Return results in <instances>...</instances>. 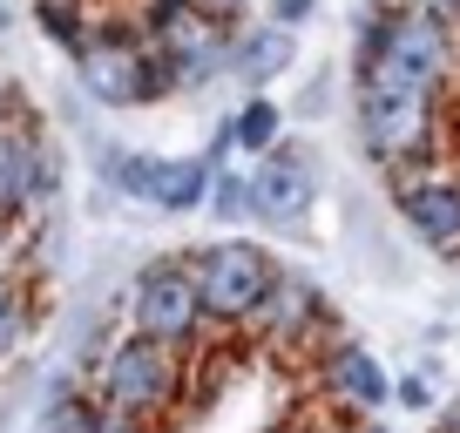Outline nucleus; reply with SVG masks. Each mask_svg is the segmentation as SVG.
<instances>
[{"mask_svg":"<svg viewBox=\"0 0 460 433\" xmlns=\"http://www.w3.org/2000/svg\"><path fill=\"white\" fill-rule=\"evenodd\" d=\"M433 433H454V427H433Z\"/></svg>","mask_w":460,"mask_h":433,"instance_id":"obj_27","label":"nucleus"},{"mask_svg":"<svg viewBox=\"0 0 460 433\" xmlns=\"http://www.w3.org/2000/svg\"><path fill=\"white\" fill-rule=\"evenodd\" d=\"M427 7H440V14L454 21V28H460V0H427Z\"/></svg>","mask_w":460,"mask_h":433,"instance_id":"obj_24","label":"nucleus"},{"mask_svg":"<svg viewBox=\"0 0 460 433\" xmlns=\"http://www.w3.org/2000/svg\"><path fill=\"white\" fill-rule=\"evenodd\" d=\"M0 109H7V102H0Z\"/></svg>","mask_w":460,"mask_h":433,"instance_id":"obj_28","label":"nucleus"},{"mask_svg":"<svg viewBox=\"0 0 460 433\" xmlns=\"http://www.w3.org/2000/svg\"><path fill=\"white\" fill-rule=\"evenodd\" d=\"M41 190H48V143L34 136L28 116H7V109H0V210L7 216L34 210Z\"/></svg>","mask_w":460,"mask_h":433,"instance_id":"obj_11","label":"nucleus"},{"mask_svg":"<svg viewBox=\"0 0 460 433\" xmlns=\"http://www.w3.org/2000/svg\"><path fill=\"white\" fill-rule=\"evenodd\" d=\"M264 21H278V28H298V21H312V0H271V14Z\"/></svg>","mask_w":460,"mask_h":433,"instance_id":"obj_21","label":"nucleus"},{"mask_svg":"<svg viewBox=\"0 0 460 433\" xmlns=\"http://www.w3.org/2000/svg\"><path fill=\"white\" fill-rule=\"evenodd\" d=\"M102 176H109L122 197L149 203V210H170V216H190L203 197H210V156H149V149H115Z\"/></svg>","mask_w":460,"mask_h":433,"instance_id":"obj_8","label":"nucleus"},{"mask_svg":"<svg viewBox=\"0 0 460 433\" xmlns=\"http://www.w3.org/2000/svg\"><path fill=\"white\" fill-rule=\"evenodd\" d=\"M14 291H21V278H14V271H7V258H0V305L14 298Z\"/></svg>","mask_w":460,"mask_h":433,"instance_id":"obj_23","label":"nucleus"},{"mask_svg":"<svg viewBox=\"0 0 460 433\" xmlns=\"http://www.w3.org/2000/svg\"><path fill=\"white\" fill-rule=\"evenodd\" d=\"M129 325L143 339H163V346L190 352L203 339V298H197V278H190V258H156L136 271V298H129Z\"/></svg>","mask_w":460,"mask_h":433,"instance_id":"obj_7","label":"nucleus"},{"mask_svg":"<svg viewBox=\"0 0 460 433\" xmlns=\"http://www.w3.org/2000/svg\"><path fill=\"white\" fill-rule=\"evenodd\" d=\"M149 48H156L163 75H170V95L176 88H203L217 75H230V21L197 7V0H176V7H149Z\"/></svg>","mask_w":460,"mask_h":433,"instance_id":"obj_5","label":"nucleus"},{"mask_svg":"<svg viewBox=\"0 0 460 433\" xmlns=\"http://www.w3.org/2000/svg\"><path fill=\"white\" fill-rule=\"evenodd\" d=\"M0 251H7V210H0Z\"/></svg>","mask_w":460,"mask_h":433,"instance_id":"obj_26","label":"nucleus"},{"mask_svg":"<svg viewBox=\"0 0 460 433\" xmlns=\"http://www.w3.org/2000/svg\"><path fill=\"white\" fill-rule=\"evenodd\" d=\"M95 420H102V400H95V393L61 386L55 400L34 413V433H95Z\"/></svg>","mask_w":460,"mask_h":433,"instance_id":"obj_16","label":"nucleus"},{"mask_svg":"<svg viewBox=\"0 0 460 433\" xmlns=\"http://www.w3.org/2000/svg\"><path fill=\"white\" fill-rule=\"evenodd\" d=\"M75 75L102 109H143V102L170 95V75L143 28H88V41L75 48Z\"/></svg>","mask_w":460,"mask_h":433,"instance_id":"obj_4","label":"nucleus"},{"mask_svg":"<svg viewBox=\"0 0 460 433\" xmlns=\"http://www.w3.org/2000/svg\"><path fill=\"white\" fill-rule=\"evenodd\" d=\"M285 68H291V28H278V21H258V28H244L230 41V75H237V82L264 88Z\"/></svg>","mask_w":460,"mask_h":433,"instance_id":"obj_14","label":"nucleus"},{"mask_svg":"<svg viewBox=\"0 0 460 433\" xmlns=\"http://www.w3.org/2000/svg\"><path fill=\"white\" fill-rule=\"evenodd\" d=\"M312 203H318L312 156L278 136V143L258 156V170H251V216H264V224H305Z\"/></svg>","mask_w":460,"mask_h":433,"instance_id":"obj_10","label":"nucleus"},{"mask_svg":"<svg viewBox=\"0 0 460 433\" xmlns=\"http://www.w3.org/2000/svg\"><path fill=\"white\" fill-rule=\"evenodd\" d=\"M183 379H190V373H183V352H176V346L129 332V339H109V346H102L95 400L115 406V413H136V420H149V427H156V420L183 400Z\"/></svg>","mask_w":460,"mask_h":433,"instance_id":"obj_3","label":"nucleus"},{"mask_svg":"<svg viewBox=\"0 0 460 433\" xmlns=\"http://www.w3.org/2000/svg\"><path fill=\"white\" fill-rule=\"evenodd\" d=\"M393 176V203H400L406 231L420 237L427 251L440 258H460V176L440 170V163H406V170H386Z\"/></svg>","mask_w":460,"mask_h":433,"instance_id":"obj_9","label":"nucleus"},{"mask_svg":"<svg viewBox=\"0 0 460 433\" xmlns=\"http://www.w3.org/2000/svg\"><path fill=\"white\" fill-rule=\"evenodd\" d=\"M325 379H332V393H339L345 406H366V413L393 400V379H386V366H379L366 346H332Z\"/></svg>","mask_w":460,"mask_h":433,"instance_id":"obj_13","label":"nucleus"},{"mask_svg":"<svg viewBox=\"0 0 460 433\" xmlns=\"http://www.w3.org/2000/svg\"><path fill=\"white\" fill-rule=\"evenodd\" d=\"M28 325H34V305H28V298H21V291H14V298L0 305V359H14V352H21V339H28Z\"/></svg>","mask_w":460,"mask_h":433,"instance_id":"obj_19","label":"nucleus"},{"mask_svg":"<svg viewBox=\"0 0 460 433\" xmlns=\"http://www.w3.org/2000/svg\"><path fill=\"white\" fill-rule=\"evenodd\" d=\"M197 7H210V14H224V21H237L251 7V0H197Z\"/></svg>","mask_w":460,"mask_h":433,"instance_id":"obj_22","label":"nucleus"},{"mask_svg":"<svg viewBox=\"0 0 460 433\" xmlns=\"http://www.w3.org/2000/svg\"><path fill=\"white\" fill-rule=\"evenodd\" d=\"M312 325H325V305H318L312 278L278 271L271 291H264V305L251 312V332H264V339H298V332H312Z\"/></svg>","mask_w":460,"mask_h":433,"instance_id":"obj_12","label":"nucleus"},{"mask_svg":"<svg viewBox=\"0 0 460 433\" xmlns=\"http://www.w3.org/2000/svg\"><path fill=\"white\" fill-rule=\"evenodd\" d=\"M440 427H454V433H460V400H454V406H447V420H440Z\"/></svg>","mask_w":460,"mask_h":433,"instance_id":"obj_25","label":"nucleus"},{"mask_svg":"<svg viewBox=\"0 0 460 433\" xmlns=\"http://www.w3.org/2000/svg\"><path fill=\"white\" fill-rule=\"evenodd\" d=\"M34 21H41V34L61 48V55H75V48L88 41V28H82V14H75L68 0H34Z\"/></svg>","mask_w":460,"mask_h":433,"instance_id":"obj_17","label":"nucleus"},{"mask_svg":"<svg viewBox=\"0 0 460 433\" xmlns=\"http://www.w3.org/2000/svg\"><path fill=\"white\" fill-rule=\"evenodd\" d=\"M352 75H379V82L400 88H427V95H447L460 75V28L427 7V0H400V7H379L359 34V61Z\"/></svg>","mask_w":460,"mask_h":433,"instance_id":"obj_1","label":"nucleus"},{"mask_svg":"<svg viewBox=\"0 0 460 433\" xmlns=\"http://www.w3.org/2000/svg\"><path fill=\"white\" fill-rule=\"evenodd\" d=\"M285 136V109H278L271 95H251L237 116L217 129V143H230V149H244V156H264V149Z\"/></svg>","mask_w":460,"mask_h":433,"instance_id":"obj_15","label":"nucleus"},{"mask_svg":"<svg viewBox=\"0 0 460 433\" xmlns=\"http://www.w3.org/2000/svg\"><path fill=\"white\" fill-rule=\"evenodd\" d=\"M95 433H149V420H136V413H115V406H102Z\"/></svg>","mask_w":460,"mask_h":433,"instance_id":"obj_20","label":"nucleus"},{"mask_svg":"<svg viewBox=\"0 0 460 433\" xmlns=\"http://www.w3.org/2000/svg\"><path fill=\"white\" fill-rule=\"evenodd\" d=\"M190 278H197V298L210 325H251V312L264 305L278 278V258L251 237H224V244L190 251Z\"/></svg>","mask_w":460,"mask_h":433,"instance_id":"obj_6","label":"nucleus"},{"mask_svg":"<svg viewBox=\"0 0 460 433\" xmlns=\"http://www.w3.org/2000/svg\"><path fill=\"white\" fill-rule=\"evenodd\" d=\"M210 203L217 216H224V224H237V216H251V176H237V170H217L210 163Z\"/></svg>","mask_w":460,"mask_h":433,"instance_id":"obj_18","label":"nucleus"},{"mask_svg":"<svg viewBox=\"0 0 460 433\" xmlns=\"http://www.w3.org/2000/svg\"><path fill=\"white\" fill-rule=\"evenodd\" d=\"M352 129L379 170L427 163L440 149V95L379 82V75H352Z\"/></svg>","mask_w":460,"mask_h":433,"instance_id":"obj_2","label":"nucleus"}]
</instances>
